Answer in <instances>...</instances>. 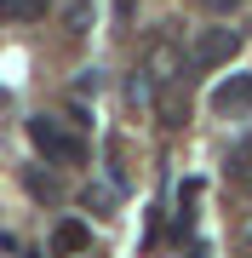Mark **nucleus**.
<instances>
[{
  "mask_svg": "<svg viewBox=\"0 0 252 258\" xmlns=\"http://www.w3.org/2000/svg\"><path fill=\"white\" fill-rule=\"evenodd\" d=\"M29 144L46 161H57V166H80L86 161V138L75 126H63V120H52V115H29Z\"/></svg>",
  "mask_w": 252,
  "mask_h": 258,
  "instance_id": "obj_1",
  "label": "nucleus"
},
{
  "mask_svg": "<svg viewBox=\"0 0 252 258\" xmlns=\"http://www.w3.org/2000/svg\"><path fill=\"white\" fill-rule=\"evenodd\" d=\"M241 29H229V23H212V29H206V35L195 40V69H224L229 63V57L235 52H241Z\"/></svg>",
  "mask_w": 252,
  "mask_h": 258,
  "instance_id": "obj_2",
  "label": "nucleus"
},
{
  "mask_svg": "<svg viewBox=\"0 0 252 258\" xmlns=\"http://www.w3.org/2000/svg\"><path fill=\"white\" fill-rule=\"evenodd\" d=\"M252 109V75H224L212 86V115H246Z\"/></svg>",
  "mask_w": 252,
  "mask_h": 258,
  "instance_id": "obj_3",
  "label": "nucleus"
},
{
  "mask_svg": "<svg viewBox=\"0 0 252 258\" xmlns=\"http://www.w3.org/2000/svg\"><path fill=\"white\" fill-rule=\"evenodd\" d=\"M143 75L160 86H172V81H184V52H178V40H155L149 46V63H143Z\"/></svg>",
  "mask_w": 252,
  "mask_h": 258,
  "instance_id": "obj_4",
  "label": "nucleus"
},
{
  "mask_svg": "<svg viewBox=\"0 0 252 258\" xmlns=\"http://www.w3.org/2000/svg\"><path fill=\"white\" fill-rule=\"evenodd\" d=\"M155 115H160V126H166V132L189 126V92H184V81L160 86V98H155Z\"/></svg>",
  "mask_w": 252,
  "mask_h": 258,
  "instance_id": "obj_5",
  "label": "nucleus"
},
{
  "mask_svg": "<svg viewBox=\"0 0 252 258\" xmlns=\"http://www.w3.org/2000/svg\"><path fill=\"white\" fill-rule=\"evenodd\" d=\"M86 247H92V230H86L80 218H63V224L52 230V252H57V258H75V252H86Z\"/></svg>",
  "mask_w": 252,
  "mask_h": 258,
  "instance_id": "obj_6",
  "label": "nucleus"
},
{
  "mask_svg": "<svg viewBox=\"0 0 252 258\" xmlns=\"http://www.w3.org/2000/svg\"><path fill=\"white\" fill-rule=\"evenodd\" d=\"M23 189L35 195V201H46V207L57 201V178L46 172V166H23Z\"/></svg>",
  "mask_w": 252,
  "mask_h": 258,
  "instance_id": "obj_7",
  "label": "nucleus"
},
{
  "mask_svg": "<svg viewBox=\"0 0 252 258\" xmlns=\"http://www.w3.org/2000/svg\"><path fill=\"white\" fill-rule=\"evenodd\" d=\"M69 29H75V35H86V29H92V6H86V0H75V6H69Z\"/></svg>",
  "mask_w": 252,
  "mask_h": 258,
  "instance_id": "obj_8",
  "label": "nucleus"
},
{
  "mask_svg": "<svg viewBox=\"0 0 252 258\" xmlns=\"http://www.w3.org/2000/svg\"><path fill=\"white\" fill-rule=\"evenodd\" d=\"M206 12H212V18H229V12H241V0H201Z\"/></svg>",
  "mask_w": 252,
  "mask_h": 258,
  "instance_id": "obj_9",
  "label": "nucleus"
},
{
  "mask_svg": "<svg viewBox=\"0 0 252 258\" xmlns=\"http://www.w3.org/2000/svg\"><path fill=\"white\" fill-rule=\"evenodd\" d=\"M201 189H206V184H201V178H189V184H184V189H178V201H184V207H195V201H201Z\"/></svg>",
  "mask_w": 252,
  "mask_h": 258,
  "instance_id": "obj_10",
  "label": "nucleus"
},
{
  "mask_svg": "<svg viewBox=\"0 0 252 258\" xmlns=\"http://www.w3.org/2000/svg\"><path fill=\"white\" fill-rule=\"evenodd\" d=\"M46 6H52V0H18V18H40Z\"/></svg>",
  "mask_w": 252,
  "mask_h": 258,
  "instance_id": "obj_11",
  "label": "nucleus"
},
{
  "mask_svg": "<svg viewBox=\"0 0 252 258\" xmlns=\"http://www.w3.org/2000/svg\"><path fill=\"white\" fill-rule=\"evenodd\" d=\"M132 12H138V0H115V23H132Z\"/></svg>",
  "mask_w": 252,
  "mask_h": 258,
  "instance_id": "obj_12",
  "label": "nucleus"
},
{
  "mask_svg": "<svg viewBox=\"0 0 252 258\" xmlns=\"http://www.w3.org/2000/svg\"><path fill=\"white\" fill-rule=\"evenodd\" d=\"M235 178H241V189H246V195H252V172H235Z\"/></svg>",
  "mask_w": 252,
  "mask_h": 258,
  "instance_id": "obj_13",
  "label": "nucleus"
},
{
  "mask_svg": "<svg viewBox=\"0 0 252 258\" xmlns=\"http://www.w3.org/2000/svg\"><path fill=\"white\" fill-rule=\"evenodd\" d=\"M23 258H40V252H23Z\"/></svg>",
  "mask_w": 252,
  "mask_h": 258,
  "instance_id": "obj_14",
  "label": "nucleus"
},
{
  "mask_svg": "<svg viewBox=\"0 0 252 258\" xmlns=\"http://www.w3.org/2000/svg\"><path fill=\"white\" fill-rule=\"evenodd\" d=\"M246 247H252V230H246Z\"/></svg>",
  "mask_w": 252,
  "mask_h": 258,
  "instance_id": "obj_15",
  "label": "nucleus"
}]
</instances>
